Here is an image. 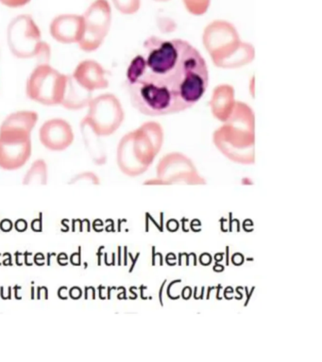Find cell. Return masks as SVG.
Masks as SVG:
<instances>
[{
  "label": "cell",
  "mask_w": 322,
  "mask_h": 362,
  "mask_svg": "<svg viewBox=\"0 0 322 362\" xmlns=\"http://www.w3.org/2000/svg\"><path fill=\"white\" fill-rule=\"evenodd\" d=\"M208 84L205 58L182 39L149 37L126 74L132 107L152 117L190 109L205 95Z\"/></svg>",
  "instance_id": "6da1fadb"
},
{
  "label": "cell",
  "mask_w": 322,
  "mask_h": 362,
  "mask_svg": "<svg viewBox=\"0 0 322 362\" xmlns=\"http://www.w3.org/2000/svg\"><path fill=\"white\" fill-rule=\"evenodd\" d=\"M7 41L11 52L22 59H38L47 64L50 59V45L42 40L40 28L28 14L16 16L8 25Z\"/></svg>",
  "instance_id": "8992f818"
},
{
  "label": "cell",
  "mask_w": 322,
  "mask_h": 362,
  "mask_svg": "<svg viewBox=\"0 0 322 362\" xmlns=\"http://www.w3.org/2000/svg\"><path fill=\"white\" fill-rule=\"evenodd\" d=\"M39 139L47 149L60 152L71 146L74 141V132L69 122L62 118H53L42 124Z\"/></svg>",
  "instance_id": "8fae6325"
},
{
  "label": "cell",
  "mask_w": 322,
  "mask_h": 362,
  "mask_svg": "<svg viewBox=\"0 0 322 362\" xmlns=\"http://www.w3.org/2000/svg\"><path fill=\"white\" fill-rule=\"evenodd\" d=\"M157 254H155V246H152V265H155V257H156Z\"/></svg>",
  "instance_id": "484cf974"
},
{
  "label": "cell",
  "mask_w": 322,
  "mask_h": 362,
  "mask_svg": "<svg viewBox=\"0 0 322 362\" xmlns=\"http://www.w3.org/2000/svg\"><path fill=\"white\" fill-rule=\"evenodd\" d=\"M236 104V92L234 87L229 84H220L214 88L209 102L212 115L222 123L230 117Z\"/></svg>",
  "instance_id": "5bb4252c"
},
{
  "label": "cell",
  "mask_w": 322,
  "mask_h": 362,
  "mask_svg": "<svg viewBox=\"0 0 322 362\" xmlns=\"http://www.w3.org/2000/svg\"><path fill=\"white\" fill-rule=\"evenodd\" d=\"M81 133H83L86 148L88 150L90 155H91L93 160L96 163L100 164V165L105 163L106 155L103 151V147L100 146V141H98V138L100 137L95 134L91 127L84 120L81 121Z\"/></svg>",
  "instance_id": "2e32d148"
},
{
  "label": "cell",
  "mask_w": 322,
  "mask_h": 362,
  "mask_svg": "<svg viewBox=\"0 0 322 362\" xmlns=\"http://www.w3.org/2000/svg\"><path fill=\"white\" fill-rule=\"evenodd\" d=\"M223 256H224V253H217L214 255V259H216V262H220V260H222Z\"/></svg>",
  "instance_id": "d4e9b609"
},
{
  "label": "cell",
  "mask_w": 322,
  "mask_h": 362,
  "mask_svg": "<svg viewBox=\"0 0 322 362\" xmlns=\"http://www.w3.org/2000/svg\"><path fill=\"white\" fill-rule=\"evenodd\" d=\"M229 246H227V247H226V249H227V250H226V252H227V262H226V264L229 265Z\"/></svg>",
  "instance_id": "83f0119b"
},
{
  "label": "cell",
  "mask_w": 322,
  "mask_h": 362,
  "mask_svg": "<svg viewBox=\"0 0 322 362\" xmlns=\"http://www.w3.org/2000/svg\"><path fill=\"white\" fill-rule=\"evenodd\" d=\"M154 1L156 2H168L169 0H154Z\"/></svg>",
  "instance_id": "f1b7e54d"
},
{
  "label": "cell",
  "mask_w": 322,
  "mask_h": 362,
  "mask_svg": "<svg viewBox=\"0 0 322 362\" xmlns=\"http://www.w3.org/2000/svg\"><path fill=\"white\" fill-rule=\"evenodd\" d=\"M49 180V170L46 161L38 158L33 161L23 177L24 185H46Z\"/></svg>",
  "instance_id": "e0dca14e"
},
{
  "label": "cell",
  "mask_w": 322,
  "mask_h": 362,
  "mask_svg": "<svg viewBox=\"0 0 322 362\" xmlns=\"http://www.w3.org/2000/svg\"><path fill=\"white\" fill-rule=\"evenodd\" d=\"M186 10L196 16H203L210 7L211 0H183Z\"/></svg>",
  "instance_id": "d6986e66"
},
{
  "label": "cell",
  "mask_w": 322,
  "mask_h": 362,
  "mask_svg": "<svg viewBox=\"0 0 322 362\" xmlns=\"http://www.w3.org/2000/svg\"><path fill=\"white\" fill-rule=\"evenodd\" d=\"M76 183H88L93 184V185H100V177L94 172L86 171L79 173L69 181V184Z\"/></svg>",
  "instance_id": "ffe728a7"
},
{
  "label": "cell",
  "mask_w": 322,
  "mask_h": 362,
  "mask_svg": "<svg viewBox=\"0 0 322 362\" xmlns=\"http://www.w3.org/2000/svg\"><path fill=\"white\" fill-rule=\"evenodd\" d=\"M38 121L33 110H21L8 116L0 126V168L15 171L32 157V132Z\"/></svg>",
  "instance_id": "5b68a950"
},
{
  "label": "cell",
  "mask_w": 322,
  "mask_h": 362,
  "mask_svg": "<svg viewBox=\"0 0 322 362\" xmlns=\"http://www.w3.org/2000/svg\"><path fill=\"white\" fill-rule=\"evenodd\" d=\"M32 1V0H0L2 5L6 6L8 8H21Z\"/></svg>",
  "instance_id": "44dd1931"
},
{
  "label": "cell",
  "mask_w": 322,
  "mask_h": 362,
  "mask_svg": "<svg viewBox=\"0 0 322 362\" xmlns=\"http://www.w3.org/2000/svg\"><path fill=\"white\" fill-rule=\"evenodd\" d=\"M163 144V130L157 122H146L127 133L117 150L118 168L129 177L143 175L154 163Z\"/></svg>",
  "instance_id": "3957f363"
},
{
  "label": "cell",
  "mask_w": 322,
  "mask_h": 362,
  "mask_svg": "<svg viewBox=\"0 0 322 362\" xmlns=\"http://www.w3.org/2000/svg\"><path fill=\"white\" fill-rule=\"evenodd\" d=\"M202 42L213 64L222 69H237L255 58L253 45L241 41L236 28L226 20H214L206 25Z\"/></svg>",
  "instance_id": "277c9868"
},
{
  "label": "cell",
  "mask_w": 322,
  "mask_h": 362,
  "mask_svg": "<svg viewBox=\"0 0 322 362\" xmlns=\"http://www.w3.org/2000/svg\"><path fill=\"white\" fill-rule=\"evenodd\" d=\"M83 18L84 30L78 45L84 52H93L103 45L111 28L112 8L108 0H95Z\"/></svg>",
  "instance_id": "30bf717a"
},
{
  "label": "cell",
  "mask_w": 322,
  "mask_h": 362,
  "mask_svg": "<svg viewBox=\"0 0 322 362\" xmlns=\"http://www.w3.org/2000/svg\"><path fill=\"white\" fill-rule=\"evenodd\" d=\"M84 120L98 137H108L121 127L125 117L122 104L113 93H103L92 98Z\"/></svg>",
  "instance_id": "ba28073f"
},
{
  "label": "cell",
  "mask_w": 322,
  "mask_h": 362,
  "mask_svg": "<svg viewBox=\"0 0 322 362\" xmlns=\"http://www.w3.org/2000/svg\"><path fill=\"white\" fill-rule=\"evenodd\" d=\"M84 30L83 16L77 14H61L50 23V35L61 44H78L83 37Z\"/></svg>",
  "instance_id": "7c38bea8"
},
{
  "label": "cell",
  "mask_w": 322,
  "mask_h": 362,
  "mask_svg": "<svg viewBox=\"0 0 322 362\" xmlns=\"http://www.w3.org/2000/svg\"><path fill=\"white\" fill-rule=\"evenodd\" d=\"M92 98V93L79 85L71 76H67L66 90L61 106L69 110H81L88 106Z\"/></svg>",
  "instance_id": "9a60e30c"
},
{
  "label": "cell",
  "mask_w": 322,
  "mask_h": 362,
  "mask_svg": "<svg viewBox=\"0 0 322 362\" xmlns=\"http://www.w3.org/2000/svg\"><path fill=\"white\" fill-rule=\"evenodd\" d=\"M149 185H203L205 177L199 174L193 161L183 153H168L157 165V178L146 181Z\"/></svg>",
  "instance_id": "9c48e42d"
},
{
  "label": "cell",
  "mask_w": 322,
  "mask_h": 362,
  "mask_svg": "<svg viewBox=\"0 0 322 362\" xmlns=\"http://www.w3.org/2000/svg\"><path fill=\"white\" fill-rule=\"evenodd\" d=\"M112 1L115 8L125 16H132L141 8V0H112Z\"/></svg>",
  "instance_id": "ac0fdd59"
},
{
  "label": "cell",
  "mask_w": 322,
  "mask_h": 362,
  "mask_svg": "<svg viewBox=\"0 0 322 362\" xmlns=\"http://www.w3.org/2000/svg\"><path fill=\"white\" fill-rule=\"evenodd\" d=\"M217 148L234 163L253 164L255 161V117L244 102L236 101L230 117L214 132Z\"/></svg>",
  "instance_id": "7a4b0ae2"
},
{
  "label": "cell",
  "mask_w": 322,
  "mask_h": 362,
  "mask_svg": "<svg viewBox=\"0 0 322 362\" xmlns=\"http://www.w3.org/2000/svg\"><path fill=\"white\" fill-rule=\"evenodd\" d=\"M71 76L79 85L90 93L104 90L109 86L106 70L94 59H86L80 62Z\"/></svg>",
  "instance_id": "4fadbf2b"
},
{
  "label": "cell",
  "mask_w": 322,
  "mask_h": 362,
  "mask_svg": "<svg viewBox=\"0 0 322 362\" xmlns=\"http://www.w3.org/2000/svg\"><path fill=\"white\" fill-rule=\"evenodd\" d=\"M64 75L49 64H40L30 73L27 81L28 98L44 106H59L63 102L67 83Z\"/></svg>",
  "instance_id": "52a82bcc"
},
{
  "label": "cell",
  "mask_w": 322,
  "mask_h": 362,
  "mask_svg": "<svg viewBox=\"0 0 322 362\" xmlns=\"http://www.w3.org/2000/svg\"><path fill=\"white\" fill-rule=\"evenodd\" d=\"M223 270H224V266L220 265L219 263L216 262V265L214 266V271H217L220 273V272H222Z\"/></svg>",
  "instance_id": "cb8c5ba5"
},
{
  "label": "cell",
  "mask_w": 322,
  "mask_h": 362,
  "mask_svg": "<svg viewBox=\"0 0 322 362\" xmlns=\"http://www.w3.org/2000/svg\"><path fill=\"white\" fill-rule=\"evenodd\" d=\"M245 290H246V293H247L248 298H247V300H246V303H245L244 305H247L248 304V301H250L251 294H253L254 290H255V287H253V288H251V293H248L247 287H245Z\"/></svg>",
  "instance_id": "7402d4cb"
},
{
  "label": "cell",
  "mask_w": 322,
  "mask_h": 362,
  "mask_svg": "<svg viewBox=\"0 0 322 362\" xmlns=\"http://www.w3.org/2000/svg\"><path fill=\"white\" fill-rule=\"evenodd\" d=\"M139 255H140V253H137V257H135V259H132V265L131 269H130V272H132V269H134V266H135V263H137V259H138V257H139Z\"/></svg>",
  "instance_id": "4316f807"
},
{
  "label": "cell",
  "mask_w": 322,
  "mask_h": 362,
  "mask_svg": "<svg viewBox=\"0 0 322 362\" xmlns=\"http://www.w3.org/2000/svg\"><path fill=\"white\" fill-rule=\"evenodd\" d=\"M166 280H165V281H163L162 286H161V288H160V291H159V300H160V304L161 305H163V287H165V284H166Z\"/></svg>",
  "instance_id": "603a6c76"
}]
</instances>
